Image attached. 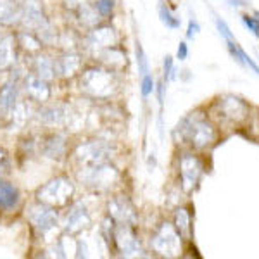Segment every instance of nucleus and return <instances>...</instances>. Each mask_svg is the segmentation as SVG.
Here are the masks:
<instances>
[{
  "instance_id": "obj_1",
  "label": "nucleus",
  "mask_w": 259,
  "mask_h": 259,
  "mask_svg": "<svg viewBox=\"0 0 259 259\" xmlns=\"http://www.w3.org/2000/svg\"><path fill=\"white\" fill-rule=\"evenodd\" d=\"M116 73H118L116 69L100 68V66L81 69L78 85H80V90L83 94L89 95V97L107 100L119 90V78Z\"/></svg>"
},
{
  "instance_id": "obj_2",
  "label": "nucleus",
  "mask_w": 259,
  "mask_h": 259,
  "mask_svg": "<svg viewBox=\"0 0 259 259\" xmlns=\"http://www.w3.org/2000/svg\"><path fill=\"white\" fill-rule=\"evenodd\" d=\"M177 132L180 133V140L189 142L195 149H206L216 140V128L199 112H192L180 121Z\"/></svg>"
},
{
  "instance_id": "obj_3",
  "label": "nucleus",
  "mask_w": 259,
  "mask_h": 259,
  "mask_svg": "<svg viewBox=\"0 0 259 259\" xmlns=\"http://www.w3.org/2000/svg\"><path fill=\"white\" fill-rule=\"evenodd\" d=\"M74 194V185L68 177H56L49 180L45 185L36 190V199L41 204H47L52 207H61L69 204Z\"/></svg>"
},
{
  "instance_id": "obj_4",
  "label": "nucleus",
  "mask_w": 259,
  "mask_h": 259,
  "mask_svg": "<svg viewBox=\"0 0 259 259\" xmlns=\"http://www.w3.org/2000/svg\"><path fill=\"white\" fill-rule=\"evenodd\" d=\"M26 30L40 36L41 41L47 40V36L52 35L50 23L45 16L44 6L40 0H21V23Z\"/></svg>"
},
{
  "instance_id": "obj_5",
  "label": "nucleus",
  "mask_w": 259,
  "mask_h": 259,
  "mask_svg": "<svg viewBox=\"0 0 259 259\" xmlns=\"http://www.w3.org/2000/svg\"><path fill=\"white\" fill-rule=\"evenodd\" d=\"M150 247L164 257H177L182 254V237L171 223H161L150 237Z\"/></svg>"
},
{
  "instance_id": "obj_6",
  "label": "nucleus",
  "mask_w": 259,
  "mask_h": 259,
  "mask_svg": "<svg viewBox=\"0 0 259 259\" xmlns=\"http://www.w3.org/2000/svg\"><path fill=\"white\" fill-rule=\"evenodd\" d=\"M78 178L85 183L87 187L92 189H109L112 183L118 182L119 173L116 171L109 162H102V164H92V166H81Z\"/></svg>"
},
{
  "instance_id": "obj_7",
  "label": "nucleus",
  "mask_w": 259,
  "mask_h": 259,
  "mask_svg": "<svg viewBox=\"0 0 259 259\" xmlns=\"http://www.w3.org/2000/svg\"><path fill=\"white\" fill-rule=\"evenodd\" d=\"M111 154H112L111 144H107L104 140H89L74 149L73 157L80 166H92V164L109 162Z\"/></svg>"
},
{
  "instance_id": "obj_8",
  "label": "nucleus",
  "mask_w": 259,
  "mask_h": 259,
  "mask_svg": "<svg viewBox=\"0 0 259 259\" xmlns=\"http://www.w3.org/2000/svg\"><path fill=\"white\" fill-rule=\"evenodd\" d=\"M26 216H28V220H30L31 227L35 228L40 235H47V233H50L54 228H56L57 221H59L56 207L47 206V204H41V202L30 206Z\"/></svg>"
},
{
  "instance_id": "obj_9",
  "label": "nucleus",
  "mask_w": 259,
  "mask_h": 259,
  "mask_svg": "<svg viewBox=\"0 0 259 259\" xmlns=\"http://www.w3.org/2000/svg\"><path fill=\"white\" fill-rule=\"evenodd\" d=\"M114 244L119 252L126 257H137L144 252L140 247L139 237L133 230V225L128 223H118L114 227Z\"/></svg>"
},
{
  "instance_id": "obj_10",
  "label": "nucleus",
  "mask_w": 259,
  "mask_h": 259,
  "mask_svg": "<svg viewBox=\"0 0 259 259\" xmlns=\"http://www.w3.org/2000/svg\"><path fill=\"white\" fill-rule=\"evenodd\" d=\"M202 161L195 154H182L180 157V177H182L183 190L192 192L194 187L199 183L200 175H202Z\"/></svg>"
},
{
  "instance_id": "obj_11",
  "label": "nucleus",
  "mask_w": 259,
  "mask_h": 259,
  "mask_svg": "<svg viewBox=\"0 0 259 259\" xmlns=\"http://www.w3.org/2000/svg\"><path fill=\"white\" fill-rule=\"evenodd\" d=\"M119 41V36L116 30L112 26H104V24H97V26L90 28V33L87 36V44H89V49L94 54H99L106 49L116 47Z\"/></svg>"
},
{
  "instance_id": "obj_12",
  "label": "nucleus",
  "mask_w": 259,
  "mask_h": 259,
  "mask_svg": "<svg viewBox=\"0 0 259 259\" xmlns=\"http://www.w3.org/2000/svg\"><path fill=\"white\" fill-rule=\"evenodd\" d=\"M220 116L230 123H242L249 116V106L235 95H225L216 104Z\"/></svg>"
},
{
  "instance_id": "obj_13",
  "label": "nucleus",
  "mask_w": 259,
  "mask_h": 259,
  "mask_svg": "<svg viewBox=\"0 0 259 259\" xmlns=\"http://www.w3.org/2000/svg\"><path fill=\"white\" fill-rule=\"evenodd\" d=\"M107 211H109V218H112V221H116V223H128L135 227L137 212L126 195H114L112 199H109Z\"/></svg>"
},
{
  "instance_id": "obj_14",
  "label": "nucleus",
  "mask_w": 259,
  "mask_h": 259,
  "mask_svg": "<svg viewBox=\"0 0 259 259\" xmlns=\"http://www.w3.org/2000/svg\"><path fill=\"white\" fill-rule=\"evenodd\" d=\"M90 223H92L90 212L87 211V207L81 202L71 204L64 220H62V227H64L66 233H69V235H74V233L89 228Z\"/></svg>"
},
{
  "instance_id": "obj_15",
  "label": "nucleus",
  "mask_w": 259,
  "mask_h": 259,
  "mask_svg": "<svg viewBox=\"0 0 259 259\" xmlns=\"http://www.w3.org/2000/svg\"><path fill=\"white\" fill-rule=\"evenodd\" d=\"M23 87H24V92L26 95L30 97L31 100L35 102H47L50 99V87H49V81H45L44 78L36 76L35 73H30L24 76V81H23Z\"/></svg>"
},
{
  "instance_id": "obj_16",
  "label": "nucleus",
  "mask_w": 259,
  "mask_h": 259,
  "mask_svg": "<svg viewBox=\"0 0 259 259\" xmlns=\"http://www.w3.org/2000/svg\"><path fill=\"white\" fill-rule=\"evenodd\" d=\"M83 59L80 54L76 52H64L62 56H59L56 59V69H57V76L69 80V78L76 76L81 71Z\"/></svg>"
},
{
  "instance_id": "obj_17",
  "label": "nucleus",
  "mask_w": 259,
  "mask_h": 259,
  "mask_svg": "<svg viewBox=\"0 0 259 259\" xmlns=\"http://www.w3.org/2000/svg\"><path fill=\"white\" fill-rule=\"evenodd\" d=\"M41 152H44L45 157L54 161H61L66 157L68 154V142H66V137L59 135V133H52V135H47L41 142Z\"/></svg>"
},
{
  "instance_id": "obj_18",
  "label": "nucleus",
  "mask_w": 259,
  "mask_h": 259,
  "mask_svg": "<svg viewBox=\"0 0 259 259\" xmlns=\"http://www.w3.org/2000/svg\"><path fill=\"white\" fill-rule=\"evenodd\" d=\"M16 49H18V40L16 35L11 33H2L0 35V71L9 69L16 62Z\"/></svg>"
},
{
  "instance_id": "obj_19",
  "label": "nucleus",
  "mask_w": 259,
  "mask_h": 259,
  "mask_svg": "<svg viewBox=\"0 0 259 259\" xmlns=\"http://www.w3.org/2000/svg\"><path fill=\"white\" fill-rule=\"evenodd\" d=\"M36 118L47 126H62L66 119L69 118V112L64 106L56 104V106H45L36 112Z\"/></svg>"
},
{
  "instance_id": "obj_20",
  "label": "nucleus",
  "mask_w": 259,
  "mask_h": 259,
  "mask_svg": "<svg viewBox=\"0 0 259 259\" xmlns=\"http://www.w3.org/2000/svg\"><path fill=\"white\" fill-rule=\"evenodd\" d=\"M19 100H21V92L18 81H9L7 85H4L2 90H0V114L7 118Z\"/></svg>"
},
{
  "instance_id": "obj_21",
  "label": "nucleus",
  "mask_w": 259,
  "mask_h": 259,
  "mask_svg": "<svg viewBox=\"0 0 259 259\" xmlns=\"http://www.w3.org/2000/svg\"><path fill=\"white\" fill-rule=\"evenodd\" d=\"M21 23V0H0V24L14 26Z\"/></svg>"
},
{
  "instance_id": "obj_22",
  "label": "nucleus",
  "mask_w": 259,
  "mask_h": 259,
  "mask_svg": "<svg viewBox=\"0 0 259 259\" xmlns=\"http://www.w3.org/2000/svg\"><path fill=\"white\" fill-rule=\"evenodd\" d=\"M19 190L14 183L7 182V180L0 178V209L9 211L14 209L16 206L19 204Z\"/></svg>"
},
{
  "instance_id": "obj_23",
  "label": "nucleus",
  "mask_w": 259,
  "mask_h": 259,
  "mask_svg": "<svg viewBox=\"0 0 259 259\" xmlns=\"http://www.w3.org/2000/svg\"><path fill=\"white\" fill-rule=\"evenodd\" d=\"M33 73L36 76L44 78L45 81H50L57 76V69H56V59H52L50 56H45V54H40V56L35 57L33 61Z\"/></svg>"
},
{
  "instance_id": "obj_24",
  "label": "nucleus",
  "mask_w": 259,
  "mask_h": 259,
  "mask_svg": "<svg viewBox=\"0 0 259 259\" xmlns=\"http://www.w3.org/2000/svg\"><path fill=\"white\" fill-rule=\"evenodd\" d=\"M95 57H99V59L106 64V68H111V69L123 68V66L126 64V54H124L118 45L95 54Z\"/></svg>"
},
{
  "instance_id": "obj_25",
  "label": "nucleus",
  "mask_w": 259,
  "mask_h": 259,
  "mask_svg": "<svg viewBox=\"0 0 259 259\" xmlns=\"http://www.w3.org/2000/svg\"><path fill=\"white\" fill-rule=\"evenodd\" d=\"M190 212L185 207H178L175 211V228L178 230L180 237L182 239H190V233H192V225H190Z\"/></svg>"
},
{
  "instance_id": "obj_26",
  "label": "nucleus",
  "mask_w": 259,
  "mask_h": 259,
  "mask_svg": "<svg viewBox=\"0 0 259 259\" xmlns=\"http://www.w3.org/2000/svg\"><path fill=\"white\" fill-rule=\"evenodd\" d=\"M16 40H18V45H21L28 52H40L44 47V41L40 40V36L30 30H24L19 35H16Z\"/></svg>"
},
{
  "instance_id": "obj_27",
  "label": "nucleus",
  "mask_w": 259,
  "mask_h": 259,
  "mask_svg": "<svg viewBox=\"0 0 259 259\" xmlns=\"http://www.w3.org/2000/svg\"><path fill=\"white\" fill-rule=\"evenodd\" d=\"M159 18L162 23L166 24V28H169V30H178L180 24H182V21L180 18L173 14V12L169 11V7H166V4H159Z\"/></svg>"
},
{
  "instance_id": "obj_28",
  "label": "nucleus",
  "mask_w": 259,
  "mask_h": 259,
  "mask_svg": "<svg viewBox=\"0 0 259 259\" xmlns=\"http://www.w3.org/2000/svg\"><path fill=\"white\" fill-rule=\"evenodd\" d=\"M94 7L97 9L100 18H107L114 9V0H94Z\"/></svg>"
},
{
  "instance_id": "obj_29",
  "label": "nucleus",
  "mask_w": 259,
  "mask_h": 259,
  "mask_svg": "<svg viewBox=\"0 0 259 259\" xmlns=\"http://www.w3.org/2000/svg\"><path fill=\"white\" fill-rule=\"evenodd\" d=\"M137 64H139V71L142 76L149 73V61H147V56H145L144 49L140 47V44L137 45Z\"/></svg>"
},
{
  "instance_id": "obj_30",
  "label": "nucleus",
  "mask_w": 259,
  "mask_h": 259,
  "mask_svg": "<svg viewBox=\"0 0 259 259\" xmlns=\"http://www.w3.org/2000/svg\"><path fill=\"white\" fill-rule=\"evenodd\" d=\"M140 87H142V89H140L142 95H144V97H149V95L156 90V87H154V78L147 73L145 76H142V85Z\"/></svg>"
},
{
  "instance_id": "obj_31",
  "label": "nucleus",
  "mask_w": 259,
  "mask_h": 259,
  "mask_svg": "<svg viewBox=\"0 0 259 259\" xmlns=\"http://www.w3.org/2000/svg\"><path fill=\"white\" fill-rule=\"evenodd\" d=\"M216 28H218V31H220V35L223 36L225 40L230 41V40H235V36H233V33L232 30L228 28V24L225 23L223 19H220V18H216Z\"/></svg>"
},
{
  "instance_id": "obj_32",
  "label": "nucleus",
  "mask_w": 259,
  "mask_h": 259,
  "mask_svg": "<svg viewBox=\"0 0 259 259\" xmlns=\"http://www.w3.org/2000/svg\"><path fill=\"white\" fill-rule=\"evenodd\" d=\"M164 78L166 80H175L177 78V69L173 68V57L171 56L164 57Z\"/></svg>"
},
{
  "instance_id": "obj_33",
  "label": "nucleus",
  "mask_w": 259,
  "mask_h": 259,
  "mask_svg": "<svg viewBox=\"0 0 259 259\" xmlns=\"http://www.w3.org/2000/svg\"><path fill=\"white\" fill-rule=\"evenodd\" d=\"M242 23H244L254 35L259 36V21L256 18H252V16H242Z\"/></svg>"
},
{
  "instance_id": "obj_34",
  "label": "nucleus",
  "mask_w": 259,
  "mask_h": 259,
  "mask_svg": "<svg viewBox=\"0 0 259 259\" xmlns=\"http://www.w3.org/2000/svg\"><path fill=\"white\" fill-rule=\"evenodd\" d=\"M92 2V0H64V4H66V7H68L69 11H76V9H80L81 6H85V4H89Z\"/></svg>"
},
{
  "instance_id": "obj_35",
  "label": "nucleus",
  "mask_w": 259,
  "mask_h": 259,
  "mask_svg": "<svg viewBox=\"0 0 259 259\" xmlns=\"http://www.w3.org/2000/svg\"><path fill=\"white\" fill-rule=\"evenodd\" d=\"M187 56H189V45L185 44V41H182V44L178 45V50H177V57L180 61H185Z\"/></svg>"
},
{
  "instance_id": "obj_36",
  "label": "nucleus",
  "mask_w": 259,
  "mask_h": 259,
  "mask_svg": "<svg viewBox=\"0 0 259 259\" xmlns=\"http://www.w3.org/2000/svg\"><path fill=\"white\" fill-rule=\"evenodd\" d=\"M200 31V26H199V23L197 21H194L192 19L190 23H189V31H187V38H194L195 35Z\"/></svg>"
},
{
  "instance_id": "obj_37",
  "label": "nucleus",
  "mask_w": 259,
  "mask_h": 259,
  "mask_svg": "<svg viewBox=\"0 0 259 259\" xmlns=\"http://www.w3.org/2000/svg\"><path fill=\"white\" fill-rule=\"evenodd\" d=\"M6 168H9V157H7L6 150L0 149V175L6 171Z\"/></svg>"
},
{
  "instance_id": "obj_38",
  "label": "nucleus",
  "mask_w": 259,
  "mask_h": 259,
  "mask_svg": "<svg viewBox=\"0 0 259 259\" xmlns=\"http://www.w3.org/2000/svg\"><path fill=\"white\" fill-rule=\"evenodd\" d=\"M156 90H157V99H159V104L162 106V102H164V85L159 83V85L156 87Z\"/></svg>"
},
{
  "instance_id": "obj_39",
  "label": "nucleus",
  "mask_w": 259,
  "mask_h": 259,
  "mask_svg": "<svg viewBox=\"0 0 259 259\" xmlns=\"http://www.w3.org/2000/svg\"><path fill=\"white\" fill-rule=\"evenodd\" d=\"M232 6H245V0H228Z\"/></svg>"
},
{
  "instance_id": "obj_40",
  "label": "nucleus",
  "mask_w": 259,
  "mask_h": 259,
  "mask_svg": "<svg viewBox=\"0 0 259 259\" xmlns=\"http://www.w3.org/2000/svg\"><path fill=\"white\" fill-rule=\"evenodd\" d=\"M254 16H256V19L259 21V11H257V12H254Z\"/></svg>"
}]
</instances>
